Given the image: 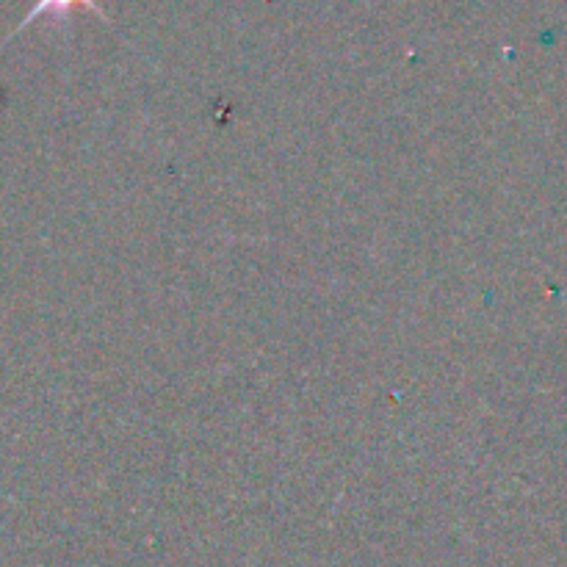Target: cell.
I'll list each match as a JSON object with an SVG mask.
<instances>
[{
    "label": "cell",
    "instance_id": "1",
    "mask_svg": "<svg viewBox=\"0 0 567 567\" xmlns=\"http://www.w3.org/2000/svg\"><path fill=\"white\" fill-rule=\"evenodd\" d=\"M72 6H86V9H92L94 14L103 17V20H105V11L100 9V6L94 3V0H37V6H33V9L28 11L25 20H22L20 25H17V31H22V28H25L28 22L37 20L39 14H59V17H61V14H66V11H70ZM17 31H14V33H17Z\"/></svg>",
    "mask_w": 567,
    "mask_h": 567
}]
</instances>
